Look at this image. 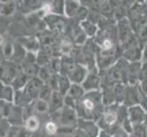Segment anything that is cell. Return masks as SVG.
<instances>
[{
    "label": "cell",
    "mask_w": 147,
    "mask_h": 137,
    "mask_svg": "<svg viewBox=\"0 0 147 137\" xmlns=\"http://www.w3.org/2000/svg\"><path fill=\"white\" fill-rule=\"evenodd\" d=\"M78 8H79V6L76 2H66L65 3V13L69 17H72L74 15H76Z\"/></svg>",
    "instance_id": "obj_15"
},
{
    "label": "cell",
    "mask_w": 147,
    "mask_h": 137,
    "mask_svg": "<svg viewBox=\"0 0 147 137\" xmlns=\"http://www.w3.org/2000/svg\"><path fill=\"white\" fill-rule=\"evenodd\" d=\"M52 94H53V91L51 90L50 87L43 85L41 87V89L39 92V99L44 100V102H47V100H49L51 97H52Z\"/></svg>",
    "instance_id": "obj_14"
},
{
    "label": "cell",
    "mask_w": 147,
    "mask_h": 137,
    "mask_svg": "<svg viewBox=\"0 0 147 137\" xmlns=\"http://www.w3.org/2000/svg\"><path fill=\"white\" fill-rule=\"evenodd\" d=\"M18 75V74H17L16 72L15 65H13V64L7 63V65H2L0 67V77L1 78H7V80L13 81Z\"/></svg>",
    "instance_id": "obj_5"
},
{
    "label": "cell",
    "mask_w": 147,
    "mask_h": 137,
    "mask_svg": "<svg viewBox=\"0 0 147 137\" xmlns=\"http://www.w3.org/2000/svg\"><path fill=\"white\" fill-rule=\"evenodd\" d=\"M27 75L25 74H22V73H20V74H18L15 80H14L12 81L13 83V86L16 87V88L18 89H21L23 86L25 85V83L28 81V79H27Z\"/></svg>",
    "instance_id": "obj_17"
},
{
    "label": "cell",
    "mask_w": 147,
    "mask_h": 137,
    "mask_svg": "<svg viewBox=\"0 0 147 137\" xmlns=\"http://www.w3.org/2000/svg\"><path fill=\"white\" fill-rule=\"evenodd\" d=\"M2 42H3V39H2V37L0 36V44H1Z\"/></svg>",
    "instance_id": "obj_28"
},
{
    "label": "cell",
    "mask_w": 147,
    "mask_h": 137,
    "mask_svg": "<svg viewBox=\"0 0 147 137\" xmlns=\"http://www.w3.org/2000/svg\"><path fill=\"white\" fill-rule=\"evenodd\" d=\"M14 96L15 94H14L12 87L0 81V100L10 102L14 100Z\"/></svg>",
    "instance_id": "obj_6"
},
{
    "label": "cell",
    "mask_w": 147,
    "mask_h": 137,
    "mask_svg": "<svg viewBox=\"0 0 147 137\" xmlns=\"http://www.w3.org/2000/svg\"><path fill=\"white\" fill-rule=\"evenodd\" d=\"M68 75L70 76V78L75 80L76 82H80L83 80L85 77V70L82 67H72L70 68H68Z\"/></svg>",
    "instance_id": "obj_9"
},
{
    "label": "cell",
    "mask_w": 147,
    "mask_h": 137,
    "mask_svg": "<svg viewBox=\"0 0 147 137\" xmlns=\"http://www.w3.org/2000/svg\"><path fill=\"white\" fill-rule=\"evenodd\" d=\"M4 53L5 55L7 57V56H12L14 55V47L11 44H7L5 46V49H4Z\"/></svg>",
    "instance_id": "obj_24"
},
{
    "label": "cell",
    "mask_w": 147,
    "mask_h": 137,
    "mask_svg": "<svg viewBox=\"0 0 147 137\" xmlns=\"http://www.w3.org/2000/svg\"><path fill=\"white\" fill-rule=\"evenodd\" d=\"M118 109L119 108H114L113 105L108 106L102 112L103 114L102 117H101V121H103L106 125H113L118 120Z\"/></svg>",
    "instance_id": "obj_2"
},
{
    "label": "cell",
    "mask_w": 147,
    "mask_h": 137,
    "mask_svg": "<svg viewBox=\"0 0 147 137\" xmlns=\"http://www.w3.org/2000/svg\"><path fill=\"white\" fill-rule=\"evenodd\" d=\"M98 84V79L95 75H88L86 78V81L83 84V87L86 90H88L89 91H93V90L96 89V86Z\"/></svg>",
    "instance_id": "obj_12"
},
{
    "label": "cell",
    "mask_w": 147,
    "mask_h": 137,
    "mask_svg": "<svg viewBox=\"0 0 147 137\" xmlns=\"http://www.w3.org/2000/svg\"><path fill=\"white\" fill-rule=\"evenodd\" d=\"M139 80H147V62L142 66V68L139 70Z\"/></svg>",
    "instance_id": "obj_22"
},
{
    "label": "cell",
    "mask_w": 147,
    "mask_h": 137,
    "mask_svg": "<svg viewBox=\"0 0 147 137\" xmlns=\"http://www.w3.org/2000/svg\"><path fill=\"white\" fill-rule=\"evenodd\" d=\"M77 112L86 121H92L96 119V114L100 115L101 109V95L98 91L93 90L86 93L77 103Z\"/></svg>",
    "instance_id": "obj_1"
},
{
    "label": "cell",
    "mask_w": 147,
    "mask_h": 137,
    "mask_svg": "<svg viewBox=\"0 0 147 137\" xmlns=\"http://www.w3.org/2000/svg\"><path fill=\"white\" fill-rule=\"evenodd\" d=\"M82 25L86 31V33L88 36H93L96 33V27H95V25L91 24L90 22H83Z\"/></svg>",
    "instance_id": "obj_19"
},
{
    "label": "cell",
    "mask_w": 147,
    "mask_h": 137,
    "mask_svg": "<svg viewBox=\"0 0 147 137\" xmlns=\"http://www.w3.org/2000/svg\"><path fill=\"white\" fill-rule=\"evenodd\" d=\"M58 90L60 93H64L69 88V80L65 76H59L58 77Z\"/></svg>",
    "instance_id": "obj_16"
},
{
    "label": "cell",
    "mask_w": 147,
    "mask_h": 137,
    "mask_svg": "<svg viewBox=\"0 0 147 137\" xmlns=\"http://www.w3.org/2000/svg\"><path fill=\"white\" fill-rule=\"evenodd\" d=\"M100 137H111V136H110V134H108V132H103L102 134H101Z\"/></svg>",
    "instance_id": "obj_26"
},
{
    "label": "cell",
    "mask_w": 147,
    "mask_h": 137,
    "mask_svg": "<svg viewBox=\"0 0 147 137\" xmlns=\"http://www.w3.org/2000/svg\"><path fill=\"white\" fill-rule=\"evenodd\" d=\"M35 110H36V112L39 113H44L50 110L49 104L47 103V102H44V100L39 99V100L35 104Z\"/></svg>",
    "instance_id": "obj_18"
},
{
    "label": "cell",
    "mask_w": 147,
    "mask_h": 137,
    "mask_svg": "<svg viewBox=\"0 0 147 137\" xmlns=\"http://www.w3.org/2000/svg\"><path fill=\"white\" fill-rule=\"evenodd\" d=\"M13 11H14L13 3H7L2 8V14H4V15H10Z\"/></svg>",
    "instance_id": "obj_21"
},
{
    "label": "cell",
    "mask_w": 147,
    "mask_h": 137,
    "mask_svg": "<svg viewBox=\"0 0 147 137\" xmlns=\"http://www.w3.org/2000/svg\"><path fill=\"white\" fill-rule=\"evenodd\" d=\"M144 58L147 59V47H146V49H145V54H144Z\"/></svg>",
    "instance_id": "obj_27"
},
{
    "label": "cell",
    "mask_w": 147,
    "mask_h": 137,
    "mask_svg": "<svg viewBox=\"0 0 147 137\" xmlns=\"http://www.w3.org/2000/svg\"><path fill=\"white\" fill-rule=\"evenodd\" d=\"M60 121L64 125H70L74 124L73 121H75V112L70 107H66L62 112L61 115H60Z\"/></svg>",
    "instance_id": "obj_7"
},
{
    "label": "cell",
    "mask_w": 147,
    "mask_h": 137,
    "mask_svg": "<svg viewBox=\"0 0 147 137\" xmlns=\"http://www.w3.org/2000/svg\"><path fill=\"white\" fill-rule=\"evenodd\" d=\"M40 126V121L37 116L30 115L27 118L25 121V129H27L29 132H34L38 130Z\"/></svg>",
    "instance_id": "obj_10"
},
{
    "label": "cell",
    "mask_w": 147,
    "mask_h": 137,
    "mask_svg": "<svg viewBox=\"0 0 147 137\" xmlns=\"http://www.w3.org/2000/svg\"><path fill=\"white\" fill-rule=\"evenodd\" d=\"M74 137H88V136H87L83 131H77L75 134V135H74Z\"/></svg>",
    "instance_id": "obj_25"
},
{
    "label": "cell",
    "mask_w": 147,
    "mask_h": 137,
    "mask_svg": "<svg viewBox=\"0 0 147 137\" xmlns=\"http://www.w3.org/2000/svg\"><path fill=\"white\" fill-rule=\"evenodd\" d=\"M45 130L48 132L49 134H53L55 132L57 131V126L54 122H49L47 124L45 125Z\"/></svg>",
    "instance_id": "obj_20"
},
{
    "label": "cell",
    "mask_w": 147,
    "mask_h": 137,
    "mask_svg": "<svg viewBox=\"0 0 147 137\" xmlns=\"http://www.w3.org/2000/svg\"><path fill=\"white\" fill-rule=\"evenodd\" d=\"M80 129L88 137H96L98 134V129L92 121L80 120Z\"/></svg>",
    "instance_id": "obj_4"
},
{
    "label": "cell",
    "mask_w": 147,
    "mask_h": 137,
    "mask_svg": "<svg viewBox=\"0 0 147 137\" xmlns=\"http://www.w3.org/2000/svg\"><path fill=\"white\" fill-rule=\"evenodd\" d=\"M69 94L68 96L69 97H71L72 99H76L77 100L79 97L84 95V90L81 86L77 85V84H74L70 87V89H69Z\"/></svg>",
    "instance_id": "obj_13"
},
{
    "label": "cell",
    "mask_w": 147,
    "mask_h": 137,
    "mask_svg": "<svg viewBox=\"0 0 147 137\" xmlns=\"http://www.w3.org/2000/svg\"><path fill=\"white\" fill-rule=\"evenodd\" d=\"M131 137H147L146 126L142 123H134L131 129Z\"/></svg>",
    "instance_id": "obj_11"
},
{
    "label": "cell",
    "mask_w": 147,
    "mask_h": 137,
    "mask_svg": "<svg viewBox=\"0 0 147 137\" xmlns=\"http://www.w3.org/2000/svg\"><path fill=\"white\" fill-rule=\"evenodd\" d=\"M63 106V97L59 91H53L50 99V111L55 112Z\"/></svg>",
    "instance_id": "obj_8"
},
{
    "label": "cell",
    "mask_w": 147,
    "mask_h": 137,
    "mask_svg": "<svg viewBox=\"0 0 147 137\" xmlns=\"http://www.w3.org/2000/svg\"><path fill=\"white\" fill-rule=\"evenodd\" d=\"M145 115L144 111L142 110V108L141 106H132L129 109V116H130V119L129 120L131 121V123H141L142 121H144L145 119Z\"/></svg>",
    "instance_id": "obj_3"
},
{
    "label": "cell",
    "mask_w": 147,
    "mask_h": 137,
    "mask_svg": "<svg viewBox=\"0 0 147 137\" xmlns=\"http://www.w3.org/2000/svg\"><path fill=\"white\" fill-rule=\"evenodd\" d=\"M20 129L18 127H12L7 132V137H20Z\"/></svg>",
    "instance_id": "obj_23"
}]
</instances>
